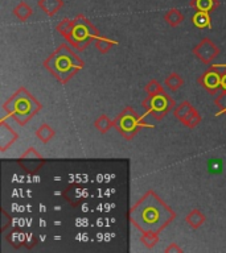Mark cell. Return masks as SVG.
I'll return each mask as SVG.
<instances>
[{"instance_id": "obj_5", "label": "cell", "mask_w": 226, "mask_h": 253, "mask_svg": "<svg viewBox=\"0 0 226 253\" xmlns=\"http://www.w3.org/2000/svg\"><path fill=\"white\" fill-rule=\"evenodd\" d=\"M139 122H140V118L132 110V107H126L119 114L118 118L114 120V126L126 140H131L135 134L138 133L139 128H140Z\"/></svg>"}, {"instance_id": "obj_1", "label": "cell", "mask_w": 226, "mask_h": 253, "mask_svg": "<svg viewBox=\"0 0 226 253\" xmlns=\"http://www.w3.org/2000/svg\"><path fill=\"white\" fill-rule=\"evenodd\" d=\"M82 61L75 57L66 45L61 46L49 55V58L44 62V66L58 79L59 82H67V79H70L77 71L82 67Z\"/></svg>"}, {"instance_id": "obj_10", "label": "cell", "mask_w": 226, "mask_h": 253, "mask_svg": "<svg viewBox=\"0 0 226 253\" xmlns=\"http://www.w3.org/2000/svg\"><path fill=\"white\" fill-rule=\"evenodd\" d=\"M189 5L196 11L212 12L218 7V0H190Z\"/></svg>"}, {"instance_id": "obj_13", "label": "cell", "mask_w": 226, "mask_h": 253, "mask_svg": "<svg viewBox=\"0 0 226 253\" xmlns=\"http://www.w3.org/2000/svg\"><path fill=\"white\" fill-rule=\"evenodd\" d=\"M13 15L20 20V21H27L32 15H33V11L32 8L28 5L25 1H20L15 8H13Z\"/></svg>"}, {"instance_id": "obj_17", "label": "cell", "mask_w": 226, "mask_h": 253, "mask_svg": "<svg viewBox=\"0 0 226 253\" xmlns=\"http://www.w3.org/2000/svg\"><path fill=\"white\" fill-rule=\"evenodd\" d=\"M94 126L101 133H106L107 130L114 126V122H111L109 116H106V115H101L94 122Z\"/></svg>"}, {"instance_id": "obj_14", "label": "cell", "mask_w": 226, "mask_h": 253, "mask_svg": "<svg viewBox=\"0 0 226 253\" xmlns=\"http://www.w3.org/2000/svg\"><path fill=\"white\" fill-rule=\"evenodd\" d=\"M192 21L197 28L200 29H205V28H210L212 24H210V16L209 12H201L197 11L192 17Z\"/></svg>"}, {"instance_id": "obj_8", "label": "cell", "mask_w": 226, "mask_h": 253, "mask_svg": "<svg viewBox=\"0 0 226 253\" xmlns=\"http://www.w3.org/2000/svg\"><path fill=\"white\" fill-rule=\"evenodd\" d=\"M221 79H222L221 73H218L217 69H213V70L206 71L205 74L198 79V82L201 83L202 86L205 87L210 94L214 95L216 92H217L218 88L221 87Z\"/></svg>"}, {"instance_id": "obj_6", "label": "cell", "mask_w": 226, "mask_h": 253, "mask_svg": "<svg viewBox=\"0 0 226 253\" xmlns=\"http://www.w3.org/2000/svg\"><path fill=\"white\" fill-rule=\"evenodd\" d=\"M193 54L197 57L202 63L210 65L214 59L217 58L220 54V49L217 45L210 39H202L200 42L193 47Z\"/></svg>"}, {"instance_id": "obj_27", "label": "cell", "mask_w": 226, "mask_h": 253, "mask_svg": "<svg viewBox=\"0 0 226 253\" xmlns=\"http://www.w3.org/2000/svg\"><path fill=\"white\" fill-rule=\"evenodd\" d=\"M221 87H222V88H224V90H226V73H225V74H222Z\"/></svg>"}, {"instance_id": "obj_25", "label": "cell", "mask_w": 226, "mask_h": 253, "mask_svg": "<svg viewBox=\"0 0 226 253\" xmlns=\"http://www.w3.org/2000/svg\"><path fill=\"white\" fill-rule=\"evenodd\" d=\"M222 168V162L220 160H212L209 162V169H210V173H221Z\"/></svg>"}, {"instance_id": "obj_12", "label": "cell", "mask_w": 226, "mask_h": 253, "mask_svg": "<svg viewBox=\"0 0 226 253\" xmlns=\"http://www.w3.org/2000/svg\"><path fill=\"white\" fill-rule=\"evenodd\" d=\"M205 215H204L201 211H198V210H192L185 217V221L188 223V225L194 229L198 228V227H201V225L205 223Z\"/></svg>"}, {"instance_id": "obj_23", "label": "cell", "mask_w": 226, "mask_h": 253, "mask_svg": "<svg viewBox=\"0 0 226 253\" xmlns=\"http://www.w3.org/2000/svg\"><path fill=\"white\" fill-rule=\"evenodd\" d=\"M56 29H57V32H59V35L63 36V37L66 39L67 36L71 33V31H73V20L63 19L62 21L57 25Z\"/></svg>"}, {"instance_id": "obj_2", "label": "cell", "mask_w": 226, "mask_h": 253, "mask_svg": "<svg viewBox=\"0 0 226 253\" xmlns=\"http://www.w3.org/2000/svg\"><path fill=\"white\" fill-rule=\"evenodd\" d=\"M25 91V88H20L7 102V104H11L12 107L11 114L21 126H24L41 107L40 103H36V99Z\"/></svg>"}, {"instance_id": "obj_24", "label": "cell", "mask_w": 226, "mask_h": 253, "mask_svg": "<svg viewBox=\"0 0 226 253\" xmlns=\"http://www.w3.org/2000/svg\"><path fill=\"white\" fill-rule=\"evenodd\" d=\"M214 103H216V106H217L222 112H226V90H224L221 94L218 95L217 98H216V100H214Z\"/></svg>"}, {"instance_id": "obj_9", "label": "cell", "mask_w": 226, "mask_h": 253, "mask_svg": "<svg viewBox=\"0 0 226 253\" xmlns=\"http://www.w3.org/2000/svg\"><path fill=\"white\" fill-rule=\"evenodd\" d=\"M39 7L48 16H53L63 7V1L62 0H39Z\"/></svg>"}, {"instance_id": "obj_28", "label": "cell", "mask_w": 226, "mask_h": 253, "mask_svg": "<svg viewBox=\"0 0 226 253\" xmlns=\"http://www.w3.org/2000/svg\"><path fill=\"white\" fill-rule=\"evenodd\" d=\"M225 114H226V112H225Z\"/></svg>"}, {"instance_id": "obj_26", "label": "cell", "mask_w": 226, "mask_h": 253, "mask_svg": "<svg viewBox=\"0 0 226 253\" xmlns=\"http://www.w3.org/2000/svg\"><path fill=\"white\" fill-rule=\"evenodd\" d=\"M166 252H182V249L177 247L174 243H172L168 248H166Z\"/></svg>"}, {"instance_id": "obj_21", "label": "cell", "mask_w": 226, "mask_h": 253, "mask_svg": "<svg viewBox=\"0 0 226 253\" xmlns=\"http://www.w3.org/2000/svg\"><path fill=\"white\" fill-rule=\"evenodd\" d=\"M200 122H201V116H200V114L197 112V110L193 108V110L190 111L189 114L184 118V120H182L181 123L185 126H188V128H194V126H198V123Z\"/></svg>"}, {"instance_id": "obj_16", "label": "cell", "mask_w": 226, "mask_h": 253, "mask_svg": "<svg viewBox=\"0 0 226 253\" xmlns=\"http://www.w3.org/2000/svg\"><path fill=\"white\" fill-rule=\"evenodd\" d=\"M140 241L143 244L146 245L147 248H154L155 245L159 243V235L158 232H154V231H146V232H142V236H140Z\"/></svg>"}, {"instance_id": "obj_19", "label": "cell", "mask_w": 226, "mask_h": 253, "mask_svg": "<svg viewBox=\"0 0 226 253\" xmlns=\"http://www.w3.org/2000/svg\"><path fill=\"white\" fill-rule=\"evenodd\" d=\"M166 86L170 88V91H176L178 90L180 87L184 86V81L178 74L176 73H172L166 78Z\"/></svg>"}, {"instance_id": "obj_4", "label": "cell", "mask_w": 226, "mask_h": 253, "mask_svg": "<svg viewBox=\"0 0 226 253\" xmlns=\"http://www.w3.org/2000/svg\"><path fill=\"white\" fill-rule=\"evenodd\" d=\"M144 201H146V199L142 198V199H140V201L134 206L135 209H138V212H139L138 216L144 221V224L152 225V224H156L158 221H160V219H163V217L170 219V220H172V219L174 217L173 211H172L170 209L164 211V212L160 211L159 207H160L164 202L160 201L159 198L155 205H148V202H144Z\"/></svg>"}, {"instance_id": "obj_11", "label": "cell", "mask_w": 226, "mask_h": 253, "mask_svg": "<svg viewBox=\"0 0 226 253\" xmlns=\"http://www.w3.org/2000/svg\"><path fill=\"white\" fill-rule=\"evenodd\" d=\"M184 19L185 17L182 15V12L180 9H176V8L168 9L164 15V20L170 27H178L184 21Z\"/></svg>"}, {"instance_id": "obj_22", "label": "cell", "mask_w": 226, "mask_h": 253, "mask_svg": "<svg viewBox=\"0 0 226 253\" xmlns=\"http://www.w3.org/2000/svg\"><path fill=\"white\" fill-rule=\"evenodd\" d=\"M94 43H95V47L98 49L101 53H106V51H109L111 49V47L114 46L115 45V41H113V40H109V39H105V37H97V39H94Z\"/></svg>"}, {"instance_id": "obj_18", "label": "cell", "mask_w": 226, "mask_h": 253, "mask_svg": "<svg viewBox=\"0 0 226 253\" xmlns=\"http://www.w3.org/2000/svg\"><path fill=\"white\" fill-rule=\"evenodd\" d=\"M146 92L148 94V96L155 98V96L164 94V88H163L162 84L156 79H151L150 82L146 84Z\"/></svg>"}, {"instance_id": "obj_7", "label": "cell", "mask_w": 226, "mask_h": 253, "mask_svg": "<svg viewBox=\"0 0 226 253\" xmlns=\"http://www.w3.org/2000/svg\"><path fill=\"white\" fill-rule=\"evenodd\" d=\"M174 107V102L168 96L167 94H162L155 98H151V111H148V114L154 115V118L156 120L163 119V116H166L172 108Z\"/></svg>"}, {"instance_id": "obj_3", "label": "cell", "mask_w": 226, "mask_h": 253, "mask_svg": "<svg viewBox=\"0 0 226 253\" xmlns=\"http://www.w3.org/2000/svg\"><path fill=\"white\" fill-rule=\"evenodd\" d=\"M101 37V33L83 15H78L73 20V31L66 37L69 42L78 50H82L90 42V40Z\"/></svg>"}, {"instance_id": "obj_15", "label": "cell", "mask_w": 226, "mask_h": 253, "mask_svg": "<svg viewBox=\"0 0 226 253\" xmlns=\"http://www.w3.org/2000/svg\"><path fill=\"white\" fill-rule=\"evenodd\" d=\"M55 130L52 128L51 126H48V124H43V126H40V128L36 130V136L37 138H40V141L44 142V144H47L52 140V138L55 137Z\"/></svg>"}, {"instance_id": "obj_20", "label": "cell", "mask_w": 226, "mask_h": 253, "mask_svg": "<svg viewBox=\"0 0 226 253\" xmlns=\"http://www.w3.org/2000/svg\"><path fill=\"white\" fill-rule=\"evenodd\" d=\"M194 107L190 104L189 102H182L181 104H178L176 108H174L173 111V115L174 118L177 119V120H180V122H182L184 120V118H185L186 115L189 114L190 111L193 110Z\"/></svg>"}]
</instances>
